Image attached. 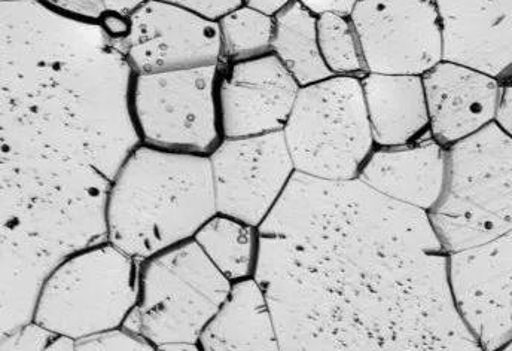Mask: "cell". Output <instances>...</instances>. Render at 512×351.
Here are the masks:
<instances>
[{
	"label": "cell",
	"mask_w": 512,
	"mask_h": 351,
	"mask_svg": "<svg viewBox=\"0 0 512 351\" xmlns=\"http://www.w3.org/2000/svg\"><path fill=\"white\" fill-rule=\"evenodd\" d=\"M271 53L282 61L300 87L334 76L320 54L318 15L297 0L274 15Z\"/></svg>",
	"instance_id": "d6986e66"
},
{
	"label": "cell",
	"mask_w": 512,
	"mask_h": 351,
	"mask_svg": "<svg viewBox=\"0 0 512 351\" xmlns=\"http://www.w3.org/2000/svg\"><path fill=\"white\" fill-rule=\"evenodd\" d=\"M350 18L368 72L423 75L444 60L435 0H358Z\"/></svg>",
	"instance_id": "9c48e42d"
},
{
	"label": "cell",
	"mask_w": 512,
	"mask_h": 351,
	"mask_svg": "<svg viewBox=\"0 0 512 351\" xmlns=\"http://www.w3.org/2000/svg\"><path fill=\"white\" fill-rule=\"evenodd\" d=\"M216 210L259 227L295 175L283 131L224 139L209 155Z\"/></svg>",
	"instance_id": "30bf717a"
},
{
	"label": "cell",
	"mask_w": 512,
	"mask_h": 351,
	"mask_svg": "<svg viewBox=\"0 0 512 351\" xmlns=\"http://www.w3.org/2000/svg\"><path fill=\"white\" fill-rule=\"evenodd\" d=\"M451 291L460 316L486 351L512 340V230L448 255Z\"/></svg>",
	"instance_id": "7c38bea8"
},
{
	"label": "cell",
	"mask_w": 512,
	"mask_h": 351,
	"mask_svg": "<svg viewBox=\"0 0 512 351\" xmlns=\"http://www.w3.org/2000/svg\"><path fill=\"white\" fill-rule=\"evenodd\" d=\"M496 124L512 137V72L501 79V102H499Z\"/></svg>",
	"instance_id": "4316f807"
},
{
	"label": "cell",
	"mask_w": 512,
	"mask_h": 351,
	"mask_svg": "<svg viewBox=\"0 0 512 351\" xmlns=\"http://www.w3.org/2000/svg\"><path fill=\"white\" fill-rule=\"evenodd\" d=\"M428 216L448 255L512 230V137L496 122L448 146L446 186Z\"/></svg>",
	"instance_id": "277c9868"
},
{
	"label": "cell",
	"mask_w": 512,
	"mask_h": 351,
	"mask_svg": "<svg viewBox=\"0 0 512 351\" xmlns=\"http://www.w3.org/2000/svg\"><path fill=\"white\" fill-rule=\"evenodd\" d=\"M76 350H154V347L124 326L76 340Z\"/></svg>",
	"instance_id": "603a6c76"
},
{
	"label": "cell",
	"mask_w": 512,
	"mask_h": 351,
	"mask_svg": "<svg viewBox=\"0 0 512 351\" xmlns=\"http://www.w3.org/2000/svg\"><path fill=\"white\" fill-rule=\"evenodd\" d=\"M158 350L197 351V350H200V347H198V344L172 343V344H164V346L158 347Z\"/></svg>",
	"instance_id": "d6a6232c"
},
{
	"label": "cell",
	"mask_w": 512,
	"mask_h": 351,
	"mask_svg": "<svg viewBox=\"0 0 512 351\" xmlns=\"http://www.w3.org/2000/svg\"><path fill=\"white\" fill-rule=\"evenodd\" d=\"M139 265L109 240L76 250L45 277L33 322L75 340L120 328L136 304Z\"/></svg>",
	"instance_id": "8992f818"
},
{
	"label": "cell",
	"mask_w": 512,
	"mask_h": 351,
	"mask_svg": "<svg viewBox=\"0 0 512 351\" xmlns=\"http://www.w3.org/2000/svg\"><path fill=\"white\" fill-rule=\"evenodd\" d=\"M301 5L306 6L313 14H340L350 15L358 0H297Z\"/></svg>",
	"instance_id": "f1b7e54d"
},
{
	"label": "cell",
	"mask_w": 512,
	"mask_h": 351,
	"mask_svg": "<svg viewBox=\"0 0 512 351\" xmlns=\"http://www.w3.org/2000/svg\"><path fill=\"white\" fill-rule=\"evenodd\" d=\"M54 335L56 332L30 320L6 334H0V350H47Z\"/></svg>",
	"instance_id": "cb8c5ba5"
},
{
	"label": "cell",
	"mask_w": 512,
	"mask_h": 351,
	"mask_svg": "<svg viewBox=\"0 0 512 351\" xmlns=\"http://www.w3.org/2000/svg\"><path fill=\"white\" fill-rule=\"evenodd\" d=\"M280 350L481 351L428 213L359 179L295 172L258 227Z\"/></svg>",
	"instance_id": "7a4b0ae2"
},
{
	"label": "cell",
	"mask_w": 512,
	"mask_h": 351,
	"mask_svg": "<svg viewBox=\"0 0 512 351\" xmlns=\"http://www.w3.org/2000/svg\"><path fill=\"white\" fill-rule=\"evenodd\" d=\"M161 2L173 3V5L191 9L203 17L216 21L243 5V0H161Z\"/></svg>",
	"instance_id": "484cf974"
},
{
	"label": "cell",
	"mask_w": 512,
	"mask_h": 351,
	"mask_svg": "<svg viewBox=\"0 0 512 351\" xmlns=\"http://www.w3.org/2000/svg\"><path fill=\"white\" fill-rule=\"evenodd\" d=\"M502 350H505V351H512V340L508 341L507 344H505L504 347H502Z\"/></svg>",
	"instance_id": "836d02e7"
},
{
	"label": "cell",
	"mask_w": 512,
	"mask_h": 351,
	"mask_svg": "<svg viewBox=\"0 0 512 351\" xmlns=\"http://www.w3.org/2000/svg\"><path fill=\"white\" fill-rule=\"evenodd\" d=\"M100 27L105 30L106 35L112 41L123 42L130 35L131 18L127 15L117 14V12H105L99 20Z\"/></svg>",
	"instance_id": "83f0119b"
},
{
	"label": "cell",
	"mask_w": 512,
	"mask_h": 351,
	"mask_svg": "<svg viewBox=\"0 0 512 351\" xmlns=\"http://www.w3.org/2000/svg\"><path fill=\"white\" fill-rule=\"evenodd\" d=\"M219 66L134 75L131 112L143 145L212 154L224 140L216 97Z\"/></svg>",
	"instance_id": "ba28073f"
},
{
	"label": "cell",
	"mask_w": 512,
	"mask_h": 351,
	"mask_svg": "<svg viewBox=\"0 0 512 351\" xmlns=\"http://www.w3.org/2000/svg\"><path fill=\"white\" fill-rule=\"evenodd\" d=\"M361 84L376 146L395 148L431 136L423 75L367 72Z\"/></svg>",
	"instance_id": "e0dca14e"
},
{
	"label": "cell",
	"mask_w": 512,
	"mask_h": 351,
	"mask_svg": "<svg viewBox=\"0 0 512 351\" xmlns=\"http://www.w3.org/2000/svg\"><path fill=\"white\" fill-rule=\"evenodd\" d=\"M192 240L230 282L254 277L259 230L233 216L216 213L207 219Z\"/></svg>",
	"instance_id": "ffe728a7"
},
{
	"label": "cell",
	"mask_w": 512,
	"mask_h": 351,
	"mask_svg": "<svg viewBox=\"0 0 512 351\" xmlns=\"http://www.w3.org/2000/svg\"><path fill=\"white\" fill-rule=\"evenodd\" d=\"M130 18V35L117 45L134 75L222 63L221 32L216 20L161 0H148Z\"/></svg>",
	"instance_id": "8fae6325"
},
{
	"label": "cell",
	"mask_w": 512,
	"mask_h": 351,
	"mask_svg": "<svg viewBox=\"0 0 512 351\" xmlns=\"http://www.w3.org/2000/svg\"><path fill=\"white\" fill-rule=\"evenodd\" d=\"M283 134L298 173L358 179L376 148L361 78L331 76L301 87Z\"/></svg>",
	"instance_id": "52a82bcc"
},
{
	"label": "cell",
	"mask_w": 512,
	"mask_h": 351,
	"mask_svg": "<svg viewBox=\"0 0 512 351\" xmlns=\"http://www.w3.org/2000/svg\"><path fill=\"white\" fill-rule=\"evenodd\" d=\"M134 73L99 23L0 2L2 329L32 320L45 277L108 240L106 200L142 145Z\"/></svg>",
	"instance_id": "6da1fadb"
},
{
	"label": "cell",
	"mask_w": 512,
	"mask_h": 351,
	"mask_svg": "<svg viewBox=\"0 0 512 351\" xmlns=\"http://www.w3.org/2000/svg\"><path fill=\"white\" fill-rule=\"evenodd\" d=\"M431 136L448 146L496 122L501 81L456 61L443 60L423 73Z\"/></svg>",
	"instance_id": "5bb4252c"
},
{
	"label": "cell",
	"mask_w": 512,
	"mask_h": 351,
	"mask_svg": "<svg viewBox=\"0 0 512 351\" xmlns=\"http://www.w3.org/2000/svg\"><path fill=\"white\" fill-rule=\"evenodd\" d=\"M231 285L191 238L140 261L136 304L123 326L154 350L164 344H198Z\"/></svg>",
	"instance_id": "5b68a950"
},
{
	"label": "cell",
	"mask_w": 512,
	"mask_h": 351,
	"mask_svg": "<svg viewBox=\"0 0 512 351\" xmlns=\"http://www.w3.org/2000/svg\"><path fill=\"white\" fill-rule=\"evenodd\" d=\"M444 36V60L501 81L512 69V0H435Z\"/></svg>",
	"instance_id": "9a60e30c"
},
{
	"label": "cell",
	"mask_w": 512,
	"mask_h": 351,
	"mask_svg": "<svg viewBox=\"0 0 512 351\" xmlns=\"http://www.w3.org/2000/svg\"><path fill=\"white\" fill-rule=\"evenodd\" d=\"M47 350H76V340L69 335L56 334Z\"/></svg>",
	"instance_id": "1f68e13d"
},
{
	"label": "cell",
	"mask_w": 512,
	"mask_h": 351,
	"mask_svg": "<svg viewBox=\"0 0 512 351\" xmlns=\"http://www.w3.org/2000/svg\"><path fill=\"white\" fill-rule=\"evenodd\" d=\"M200 350H280L267 295L255 277L231 285L227 298L201 332Z\"/></svg>",
	"instance_id": "ac0fdd59"
},
{
	"label": "cell",
	"mask_w": 512,
	"mask_h": 351,
	"mask_svg": "<svg viewBox=\"0 0 512 351\" xmlns=\"http://www.w3.org/2000/svg\"><path fill=\"white\" fill-rule=\"evenodd\" d=\"M146 2L148 0H103L106 12H117V14L127 15V17H131Z\"/></svg>",
	"instance_id": "f546056e"
},
{
	"label": "cell",
	"mask_w": 512,
	"mask_h": 351,
	"mask_svg": "<svg viewBox=\"0 0 512 351\" xmlns=\"http://www.w3.org/2000/svg\"><path fill=\"white\" fill-rule=\"evenodd\" d=\"M218 24L224 63L255 59L271 53L273 15L242 5L219 18Z\"/></svg>",
	"instance_id": "44dd1931"
},
{
	"label": "cell",
	"mask_w": 512,
	"mask_h": 351,
	"mask_svg": "<svg viewBox=\"0 0 512 351\" xmlns=\"http://www.w3.org/2000/svg\"><path fill=\"white\" fill-rule=\"evenodd\" d=\"M300 84L273 53L219 66V124L224 139L283 131Z\"/></svg>",
	"instance_id": "4fadbf2b"
},
{
	"label": "cell",
	"mask_w": 512,
	"mask_h": 351,
	"mask_svg": "<svg viewBox=\"0 0 512 351\" xmlns=\"http://www.w3.org/2000/svg\"><path fill=\"white\" fill-rule=\"evenodd\" d=\"M0 2H15V0H0Z\"/></svg>",
	"instance_id": "e575fe53"
},
{
	"label": "cell",
	"mask_w": 512,
	"mask_h": 351,
	"mask_svg": "<svg viewBox=\"0 0 512 351\" xmlns=\"http://www.w3.org/2000/svg\"><path fill=\"white\" fill-rule=\"evenodd\" d=\"M216 213L209 155L142 143L109 189L106 231L111 243L140 262L191 240Z\"/></svg>",
	"instance_id": "3957f363"
},
{
	"label": "cell",
	"mask_w": 512,
	"mask_h": 351,
	"mask_svg": "<svg viewBox=\"0 0 512 351\" xmlns=\"http://www.w3.org/2000/svg\"><path fill=\"white\" fill-rule=\"evenodd\" d=\"M42 2L64 15L91 21V23H99L106 12L103 0H42Z\"/></svg>",
	"instance_id": "d4e9b609"
},
{
	"label": "cell",
	"mask_w": 512,
	"mask_h": 351,
	"mask_svg": "<svg viewBox=\"0 0 512 351\" xmlns=\"http://www.w3.org/2000/svg\"><path fill=\"white\" fill-rule=\"evenodd\" d=\"M292 0H243V5L251 6V8L258 9V11L265 12L268 15H276L277 12L282 11L285 6H288Z\"/></svg>",
	"instance_id": "4dcf8cb0"
},
{
	"label": "cell",
	"mask_w": 512,
	"mask_h": 351,
	"mask_svg": "<svg viewBox=\"0 0 512 351\" xmlns=\"http://www.w3.org/2000/svg\"><path fill=\"white\" fill-rule=\"evenodd\" d=\"M358 179L390 200L428 213L446 186L447 148L432 136L395 148L376 146Z\"/></svg>",
	"instance_id": "2e32d148"
},
{
	"label": "cell",
	"mask_w": 512,
	"mask_h": 351,
	"mask_svg": "<svg viewBox=\"0 0 512 351\" xmlns=\"http://www.w3.org/2000/svg\"><path fill=\"white\" fill-rule=\"evenodd\" d=\"M318 39L320 54L332 75L362 78L368 72L350 15H319Z\"/></svg>",
	"instance_id": "7402d4cb"
}]
</instances>
